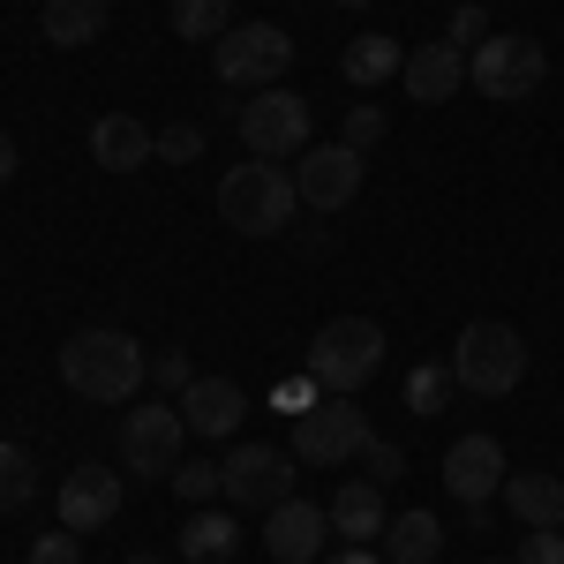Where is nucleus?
I'll list each match as a JSON object with an SVG mask.
<instances>
[{"label": "nucleus", "mask_w": 564, "mask_h": 564, "mask_svg": "<svg viewBox=\"0 0 564 564\" xmlns=\"http://www.w3.org/2000/svg\"><path fill=\"white\" fill-rule=\"evenodd\" d=\"M61 384L76 399H90V406H129L143 391V347L129 332H113V324H90V332H76L61 347Z\"/></svg>", "instance_id": "nucleus-1"}, {"label": "nucleus", "mask_w": 564, "mask_h": 564, "mask_svg": "<svg viewBox=\"0 0 564 564\" xmlns=\"http://www.w3.org/2000/svg\"><path fill=\"white\" fill-rule=\"evenodd\" d=\"M294 212H302V188H294V174H286L279 159L226 166V181H218V218H226L234 234H286Z\"/></svg>", "instance_id": "nucleus-2"}, {"label": "nucleus", "mask_w": 564, "mask_h": 564, "mask_svg": "<svg viewBox=\"0 0 564 564\" xmlns=\"http://www.w3.org/2000/svg\"><path fill=\"white\" fill-rule=\"evenodd\" d=\"M377 369H384V324H369V316H332L308 347V384L332 399H354Z\"/></svg>", "instance_id": "nucleus-3"}, {"label": "nucleus", "mask_w": 564, "mask_h": 564, "mask_svg": "<svg viewBox=\"0 0 564 564\" xmlns=\"http://www.w3.org/2000/svg\"><path fill=\"white\" fill-rule=\"evenodd\" d=\"M520 377H527V339L497 316H475L452 347V384L475 391V399H505V391H520Z\"/></svg>", "instance_id": "nucleus-4"}, {"label": "nucleus", "mask_w": 564, "mask_h": 564, "mask_svg": "<svg viewBox=\"0 0 564 564\" xmlns=\"http://www.w3.org/2000/svg\"><path fill=\"white\" fill-rule=\"evenodd\" d=\"M467 84H475L489 106H527L534 90L550 84V53L527 39V31H489V39L467 53Z\"/></svg>", "instance_id": "nucleus-5"}, {"label": "nucleus", "mask_w": 564, "mask_h": 564, "mask_svg": "<svg viewBox=\"0 0 564 564\" xmlns=\"http://www.w3.org/2000/svg\"><path fill=\"white\" fill-rule=\"evenodd\" d=\"M234 129L249 143V159H302L308 151V98L286 84L249 90V106H234Z\"/></svg>", "instance_id": "nucleus-6"}, {"label": "nucleus", "mask_w": 564, "mask_h": 564, "mask_svg": "<svg viewBox=\"0 0 564 564\" xmlns=\"http://www.w3.org/2000/svg\"><path fill=\"white\" fill-rule=\"evenodd\" d=\"M369 414L354 406V399H316L308 414H294V459L302 467H347V459H361L369 452Z\"/></svg>", "instance_id": "nucleus-7"}, {"label": "nucleus", "mask_w": 564, "mask_h": 564, "mask_svg": "<svg viewBox=\"0 0 564 564\" xmlns=\"http://www.w3.org/2000/svg\"><path fill=\"white\" fill-rule=\"evenodd\" d=\"M212 68H218V84H234V90H271L294 68V39L279 23H241V31H226L212 45Z\"/></svg>", "instance_id": "nucleus-8"}, {"label": "nucleus", "mask_w": 564, "mask_h": 564, "mask_svg": "<svg viewBox=\"0 0 564 564\" xmlns=\"http://www.w3.org/2000/svg\"><path fill=\"white\" fill-rule=\"evenodd\" d=\"M294 475H302V459L279 452V444H234L226 467H218L226 497H234L241 512H271V505H286V497H294Z\"/></svg>", "instance_id": "nucleus-9"}, {"label": "nucleus", "mask_w": 564, "mask_h": 564, "mask_svg": "<svg viewBox=\"0 0 564 564\" xmlns=\"http://www.w3.org/2000/svg\"><path fill=\"white\" fill-rule=\"evenodd\" d=\"M181 444H188V422H181V406H151V399H143L129 422H121V459H129L143 481H174Z\"/></svg>", "instance_id": "nucleus-10"}, {"label": "nucleus", "mask_w": 564, "mask_h": 564, "mask_svg": "<svg viewBox=\"0 0 564 564\" xmlns=\"http://www.w3.org/2000/svg\"><path fill=\"white\" fill-rule=\"evenodd\" d=\"M294 188L316 212H347L354 196H361V151L354 143H308L302 159H294Z\"/></svg>", "instance_id": "nucleus-11"}, {"label": "nucleus", "mask_w": 564, "mask_h": 564, "mask_svg": "<svg viewBox=\"0 0 564 564\" xmlns=\"http://www.w3.org/2000/svg\"><path fill=\"white\" fill-rule=\"evenodd\" d=\"M324 534H332V520L308 497H286V505L263 512V550H271V564H316L324 557Z\"/></svg>", "instance_id": "nucleus-12"}, {"label": "nucleus", "mask_w": 564, "mask_h": 564, "mask_svg": "<svg viewBox=\"0 0 564 564\" xmlns=\"http://www.w3.org/2000/svg\"><path fill=\"white\" fill-rule=\"evenodd\" d=\"M174 406H181V422H188V436H204V444H218V436H234L249 422V391L234 384V377H196Z\"/></svg>", "instance_id": "nucleus-13"}, {"label": "nucleus", "mask_w": 564, "mask_h": 564, "mask_svg": "<svg viewBox=\"0 0 564 564\" xmlns=\"http://www.w3.org/2000/svg\"><path fill=\"white\" fill-rule=\"evenodd\" d=\"M444 489L459 497V505H489L497 489H505V444L497 436H459L452 452H444Z\"/></svg>", "instance_id": "nucleus-14"}, {"label": "nucleus", "mask_w": 564, "mask_h": 564, "mask_svg": "<svg viewBox=\"0 0 564 564\" xmlns=\"http://www.w3.org/2000/svg\"><path fill=\"white\" fill-rule=\"evenodd\" d=\"M399 84H406V98L414 106H452L459 90H467V53L452 39H430L406 53V68H399Z\"/></svg>", "instance_id": "nucleus-15"}, {"label": "nucleus", "mask_w": 564, "mask_h": 564, "mask_svg": "<svg viewBox=\"0 0 564 564\" xmlns=\"http://www.w3.org/2000/svg\"><path fill=\"white\" fill-rule=\"evenodd\" d=\"M113 512H121V475L113 467H76L61 481V527L68 534H98V527H113Z\"/></svg>", "instance_id": "nucleus-16"}, {"label": "nucleus", "mask_w": 564, "mask_h": 564, "mask_svg": "<svg viewBox=\"0 0 564 564\" xmlns=\"http://www.w3.org/2000/svg\"><path fill=\"white\" fill-rule=\"evenodd\" d=\"M151 159H159V135L143 129L135 113H98V121H90V166L135 174V166H151Z\"/></svg>", "instance_id": "nucleus-17"}, {"label": "nucleus", "mask_w": 564, "mask_h": 564, "mask_svg": "<svg viewBox=\"0 0 564 564\" xmlns=\"http://www.w3.org/2000/svg\"><path fill=\"white\" fill-rule=\"evenodd\" d=\"M384 489L377 481H347L339 497H332V534H347L354 550H369V542H384Z\"/></svg>", "instance_id": "nucleus-18"}, {"label": "nucleus", "mask_w": 564, "mask_h": 564, "mask_svg": "<svg viewBox=\"0 0 564 564\" xmlns=\"http://www.w3.org/2000/svg\"><path fill=\"white\" fill-rule=\"evenodd\" d=\"M505 512L520 527H564V481L527 467V475H505Z\"/></svg>", "instance_id": "nucleus-19"}, {"label": "nucleus", "mask_w": 564, "mask_h": 564, "mask_svg": "<svg viewBox=\"0 0 564 564\" xmlns=\"http://www.w3.org/2000/svg\"><path fill=\"white\" fill-rule=\"evenodd\" d=\"M106 15H113V0H45L39 8L45 45H90L106 31Z\"/></svg>", "instance_id": "nucleus-20"}, {"label": "nucleus", "mask_w": 564, "mask_h": 564, "mask_svg": "<svg viewBox=\"0 0 564 564\" xmlns=\"http://www.w3.org/2000/svg\"><path fill=\"white\" fill-rule=\"evenodd\" d=\"M444 557V527L436 512H399L384 527V564H436Z\"/></svg>", "instance_id": "nucleus-21"}, {"label": "nucleus", "mask_w": 564, "mask_h": 564, "mask_svg": "<svg viewBox=\"0 0 564 564\" xmlns=\"http://www.w3.org/2000/svg\"><path fill=\"white\" fill-rule=\"evenodd\" d=\"M339 68H347V84H391V76H399V68H406V45L399 39H384V31H369V39H354L347 45V61H339Z\"/></svg>", "instance_id": "nucleus-22"}, {"label": "nucleus", "mask_w": 564, "mask_h": 564, "mask_svg": "<svg viewBox=\"0 0 564 564\" xmlns=\"http://www.w3.org/2000/svg\"><path fill=\"white\" fill-rule=\"evenodd\" d=\"M241 550V527L226 520V512H196V520L181 527V557L188 564H218V557H234Z\"/></svg>", "instance_id": "nucleus-23"}, {"label": "nucleus", "mask_w": 564, "mask_h": 564, "mask_svg": "<svg viewBox=\"0 0 564 564\" xmlns=\"http://www.w3.org/2000/svg\"><path fill=\"white\" fill-rule=\"evenodd\" d=\"M174 31L188 45H218L234 31V0H174Z\"/></svg>", "instance_id": "nucleus-24"}, {"label": "nucleus", "mask_w": 564, "mask_h": 564, "mask_svg": "<svg viewBox=\"0 0 564 564\" xmlns=\"http://www.w3.org/2000/svg\"><path fill=\"white\" fill-rule=\"evenodd\" d=\"M31 489H39L31 452H23V444H0V512H23V505H31Z\"/></svg>", "instance_id": "nucleus-25"}, {"label": "nucleus", "mask_w": 564, "mask_h": 564, "mask_svg": "<svg viewBox=\"0 0 564 564\" xmlns=\"http://www.w3.org/2000/svg\"><path fill=\"white\" fill-rule=\"evenodd\" d=\"M159 159H166V166H196V159H204V129H196V121L159 129Z\"/></svg>", "instance_id": "nucleus-26"}, {"label": "nucleus", "mask_w": 564, "mask_h": 564, "mask_svg": "<svg viewBox=\"0 0 564 564\" xmlns=\"http://www.w3.org/2000/svg\"><path fill=\"white\" fill-rule=\"evenodd\" d=\"M444 391H452V377H444V369H414V377H406V406H414V414H436V406H444Z\"/></svg>", "instance_id": "nucleus-27"}, {"label": "nucleus", "mask_w": 564, "mask_h": 564, "mask_svg": "<svg viewBox=\"0 0 564 564\" xmlns=\"http://www.w3.org/2000/svg\"><path fill=\"white\" fill-rule=\"evenodd\" d=\"M512 564H564V527H527Z\"/></svg>", "instance_id": "nucleus-28"}, {"label": "nucleus", "mask_w": 564, "mask_h": 564, "mask_svg": "<svg viewBox=\"0 0 564 564\" xmlns=\"http://www.w3.org/2000/svg\"><path fill=\"white\" fill-rule=\"evenodd\" d=\"M444 39L459 45V53H475V45L489 39V8H475V0H459V8H452V31H444Z\"/></svg>", "instance_id": "nucleus-29"}, {"label": "nucleus", "mask_w": 564, "mask_h": 564, "mask_svg": "<svg viewBox=\"0 0 564 564\" xmlns=\"http://www.w3.org/2000/svg\"><path fill=\"white\" fill-rule=\"evenodd\" d=\"M31 564H84V534H68V527H53L31 542Z\"/></svg>", "instance_id": "nucleus-30"}, {"label": "nucleus", "mask_w": 564, "mask_h": 564, "mask_svg": "<svg viewBox=\"0 0 564 564\" xmlns=\"http://www.w3.org/2000/svg\"><path fill=\"white\" fill-rule=\"evenodd\" d=\"M151 384H159V391H174V399H181V391L196 384V369H188V354H181V347H166L159 361H151Z\"/></svg>", "instance_id": "nucleus-31"}, {"label": "nucleus", "mask_w": 564, "mask_h": 564, "mask_svg": "<svg viewBox=\"0 0 564 564\" xmlns=\"http://www.w3.org/2000/svg\"><path fill=\"white\" fill-rule=\"evenodd\" d=\"M174 489L188 497V505H212V497H226V481H218V467H174Z\"/></svg>", "instance_id": "nucleus-32"}, {"label": "nucleus", "mask_w": 564, "mask_h": 564, "mask_svg": "<svg viewBox=\"0 0 564 564\" xmlns=\"http://www.w3.org/2000/svg\"><path fill=\"white\" fill-rule=\"evenodd\" d=\"M339 143H354V151L384 143V106H354V113H347V135H339Z\"/></svg>", "instance_id": "nucleus-33"}, {"label": "nucleus", "mask_w": 564, "mask_h": 564, "mask_svg": "<svg viewBox=\"0 0 564 564\" xmlns=\"http://www.w3.org/2000/svg\"><path fill=\"white\" fill-rule=\"evenodd\" d=\"M361 459H369V481H399V475H406V452L384 444V436H369V452H361Z\"/></svg>", "instance_id": "nucleus-34"}, {"label": "nucleus", "mask_w": 564, "mask_h": 564, "mask_svg": "<svg viewBox=\"0 0 564 564\" xmlns=\"http://www.w3.org/2000/svg\"><path fill=\"white\" fill-rule=\"evenodd\" d=\"M15 166H23V159H15V135H0V188L15 181Z\"/></svg>", "instance_id": "nucleus-35"}, {"label": "nucleus", "mask_w": 564, "mask_h": 564, "mask_svg": "<svg viewBox=\"0 0 564 564\" xmlns=\"http://www.w3.org/2000/svg\"><path fill=\"white\" fill-rule=\"evenodd\" d=\"M324 564H384V557H369V550H354V542H347L339 557H324Z\"/></svg>", "instance_id": "nucleus-36"}, {"label": "nucleus", "mask_w": 564, "mask_h": 564, "mask_svg": "<svg viewBox=\"0 0 564 564\" xmlns=\"http://www.w3.org/2000/svg\"><path fill=\"white\" fill-rule=\"evenodd\" d=\"M332 8H369V0H332Z\"/></svg>", "instance_id": "nucleus-37"}, {"label": "nucleus", "mask_w": 564, "mask_h": 564, "mask_svg": "<svg viewBox=\"0 0 564 564\" xmlns=\"http://www.w3.org/2000/svg\"><path fill=\"white\" fill-rule=\"evenodd\" d=\"M129 564H159V557H129Z\"/></svg>", "instance_id": "nucleus-38"}, {"label": "nucleus", "mask_w": 564, "mask_h": 564, "mask_svg": "<svg viewBox=\"0 0 564 564\" xmlns=\"http://www.w3.org/2000/svg\"><path fill=\"white\" fill-rule=\"evenodd\" d=\"M489 564H505V557H489Z\"/></svg>", "instance_id": "nucleus-39"}]
</instances>
